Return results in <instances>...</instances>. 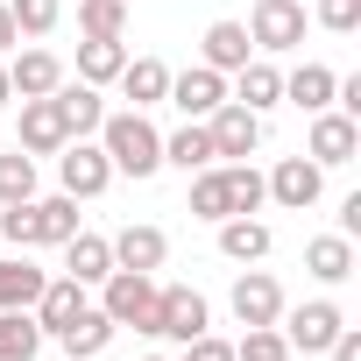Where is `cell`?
<instances>
[{"instance_id": "cell-1", "label": "cell", "mask_w": 361, "mask_h": 361, "mask_svg": "<svg viewBox=\"0 0 361 361\" xmlns=\"http://www.w3.org/2000/svg\"><path fill=\"white\" fill-rule=\"evenodd\" d=\"M99 149H106L114 177H135V185L163 170V135H156V128H149V114H135V106L99 121Z\"/></svg>"}, {"instance_id": "cell-2", "label": "cell", "mask_w": 361, "mask_h": 361, "mask_svg": "<svg viewBox=\"0 0 361 361\" xmlns=\"http://www.w3.org/2000/svg\"><path fill=\"white\" fill-rule=\"evenodd\" d=\"M99 312H106L114 326L149 333V326H156V276H142V269H106V283H99Z\"/></svg>"}, {"instance_id": "cell-3", "label": "cell", "mask_w": 361, "mask_h": 361, "mask_svg": "<svg viewBox=\"0 0 361 361\" xmlns=\"http://www.w3.org/2000/svg\"><path fill=\"white\" fill-rule=\"evenodd\" d=\"M213 326V312H206V298L192 290V283H156V340H170V347H185V340H199Z\"/></svg>"}, {"instance_id": "cell-4", "label": "cell", "mask_w": 361, "mask_h": 361, "mask_svg": "<svg viewBox=\"0 0 361 361\" xmlns=\"http://www.w3.org/2000/svg\"><path fill=\"white\" fill-rule=\"evenodd\" d=\"M340 326H347V312H340L333 298H312V305H283V319H276V333L290 340V354H326Z\"/></svg>"}, {"instance_id": "cell-5", "label": "cell", "mask_w": 361, "mask_h": 361, "mask_svg": "<svg viewBox=\"0 0 361 361\" xmlns=\"http://www.w3.org/2000/svg\"><path fill=\"white\" fill-rule=\"evenodd\" d=\"M241 29H248V43L262 57H283V50L305 43V0H255V15Z\"/></svg>"}, {"instance_id": "cell-6", "label": "cell", "mask_w": 361, "mask_h": 361, "mask_svg": "<svg viewBox=\"0 0 361 361\" xmlns=\"http://www.w3.org/2000/svg\"><path fill=\"white\" fill-rule=\"evenodd\" d=\"M106 185H114V163H106V149H99V142H85V135H78V142H64V149H57V192H71V199H99Z\"/></svg>"}, {"instance_id": "cell-7", "label": "cell", "mask_w": 361, "mask_h": 361, "mask_svg": "<svg viewBox=\"0 0 361 361\" xmlns=\"http://www.w3.org/2000/svg\"><path fill=\"white\" fill-rule=\"evenodd\" d=\"M206 135H213V156H220V163H248V156L262 149V114L220 99V106L206 114Z\"/></svg>"}, {"instance_id": "cell-8", "label": "cell", "mask_w": 361, "mask_h": 361, "mask_svg": "<svg viewBox=\"0 0 361 361\" xmlns=\"http://www.w3.org/2000/svg\"><path fill=\"white\" fill-rule=\"evenodd\" d=\"M262 192H269L283 213H312V206H319V192H326V170H319L312 156H283V163L262 177Z\"/></svg>"}, {"instance_id": "cell-9", "label": "cell", "mask_w": 361, "mask_h": 361, "mask_svg": "<svg viewBox=\"0 0 361 361\" xmlns=\"http://www.w3.org/2000/svg\"><path fill=\"white\" fill-rule=\"evenodd\" d=\"M305 156H312L319 170H340V163H354V156H361V121H347L340 106L312 114V142H305Z\"/></svg>"}, {"instance_id": "cell-10", "label": "cell", "mask_w": 361, "mask_h": 361, "mask_svg": "<svg viewBox=\"0 0 361 361\" xmlns=\"http://www.w3.org/2000/svg\"><path fill=\"white\" fill-rule=\"evenodd\" d=\"M227 305H234L241 326H276V319H283V283H276L269 269H241L234 290H227Z\"/></svg>"}, {"instance_id": "cell-11", "label": "cell", "mask_w": 361, "mask_h": 361, "mask_svg": "<svg viewBox=\"0 0 361 361\" xmlns=\"http://www.w3.org/2000/svg\"><path fill=\"white\" fill-rule=\"evenodd\" d=\"M185 121H206L220 99H227V71H213V64H192V71H170V92H163Z\"/></svg>"}, {"instance_id": "cell-12", "label": "cell", "mask_w": 361, "mask_h": 361, "mask_svg": "<svg viewBox=\"0 0 361 361\" xmlns=\"http://www.w3.org/2000/svg\"><path fill=\"white\" fill-rule=\"evenodd\" d=\"M106 248H114V269H142V276H156V269H163V255H170V234L142 220V227L106 234Z\"/></svg>"}, {"instance_id": "cell-13", "label": "cell", "mask_w": 361, "mask_h": 361, "mask_svg": "<svg viewBox=\"0 0 361 361\" xmlns=\"http://www.w3.org/2000/svg\"><path fill=\"white\" fill-rule=\"evenodd\" d=\"M227 99H234V106H248V114H269V106H283V71H276L269 57H248V64L234 71Z\"/></svg>"}, {"instance_id": "cell-14", "label": "cell", "mask_w": 361, "mask_h": 361, "mask_svg": "<svg viewBox=\"0 0 361 361\" xmlns=\"http://www.w3.org/2000/svg\"><path fill=\"white\" fill-rule=\"evenodd\" d=\"M78 312H85V283H78V276H50V283H43V298L29 305V319L43 326V340H57Z\"/></svg>"}, {"instance_id": "cell-15", "label": "cell", "mask_w": 361, "mask_h": 361, "mask_svg": "<svg viewBox=\"0 0 361 361\" xmlns=\"http://www.w3.org/2000/svg\"><path fill=\"white\" fill-rule=\"evenodd\" d=\"M8 85H15V99H50L64 85V57L57 50H22L8 64Z\"/></svg>"}, {"instance_id": "cell-16", "label": "cell", "mask_w": 361, "mask_h": 361, "mask_svg": "<svg viewBox=\"0 0 361 361\" xmlns=\"http://www.w3.org/2000/svg\"><path fill=\"white\" fill-rule=\"evenodd\" d=\"M71 135H64V114H57V99H22V135H15V149H29V156H57Z\"/></svg>"}, {"instance_id": "cell-17", "label": "cell", "mask_w": 361, "mask_h": 361, "mask_svg": "<svg viewBox=\"0 0 361 361\" xmlns=\"http://www.w3.org/2000/svg\"><path fill=\"white\" fill-rule=\"evenodd\" d=\"M114 85L128 92L135 114H149V106H163V92H170V64H163V57H128Z\"/></svg>"}, {"instance_id": "cell-18", "label": "cell", "mask_w": 361, "mask_h": 361, "mask_svg": "<svg viewBox=\"0 0 361 361\" xmlns=\"http://www.w3.org/2000/svg\"><path fill=\"white\" fill-rule=\"evenodd\" d=\"M50 99H57V114H64V135H71V142H78V135H99V121H106V99H99V85H85V78L71 85V78H64Z\"/></svg>"}, {"instance_id": "cell-19", "label": "cell", "mask_w": 361, "mask_h": 361, "mask_svg": "<svg viewBox=\"0 0 361 361\" xmlns=\"http://www.w3.org/2000/svg\"><path fill=\"white\" fill-rule=\"evenodd\" d=\"M248 57H255V43H248V29H241V22H213V29H206V43H199V64H213V71H227V78H234Z\"/></svg>"}, {"instance_id": "cell-20", "label": "cell", "mask_w": 361, "mask_h": 361, "mask_svg": "<svg viewBox=\"0 0 361 361\" xmlns=\"http://www.w3.org/2000/svg\"><path fill=\"white\" fill-rule=\"evenodd\" d=\"M29 220H36V248H64L78 234V199L57 192V199H29Z\"/></svg>"}, {"instance_id": "cell-21", "label": "cell", "mask_w": 361, "mask_h": 361, "mask_svg": "<svg viewBox=\"0 0 361 361\" xmlns=\"http://www.w3.org/2000/svg\"><path fill=\"white\" fill-rule=\"evenodd\" d=\"M43 269L29 262V255H0V312H29L36 298H43Z\"/></svg>"}, {"instance_id": "cell-22", "label": "cell", "mask_w": 361, "mask_h": 361, "mask_svg": "<svg viewBox=\"0 0 361 361\" xmlns=\"http://www.w3.org/2000/svg\"><path fill=\"white\" fill-rule=\"evenodd\" d=\"M106 269H114V248H106V234H71L64 241V276H78V283H106Z\"/></svg>"}, {"instance_id": "cell-23", "label": "cell", "mask_w": 361, "mask_h": 361, "mask_svg": "<svg viewBox=\"0 0 361 361\" xmlns=\"http://www.w3.org/2000/svg\"><path fill=\"white\" fill-rule=\"evenodd\" d=\"M305 269H312L319 283H347V276H354V241H347V234H312V241H305Z\"/></svg>"}, {"instance_id": "cell-24", "label": "cell", "mask_w": 361, "mask_h": 361, "mask_svg": "<svg viewBox=\"0 0 361 361\" xmlns=\"http://www.w3.org/2000/svg\"><path fill=\"white\" fill-rule=\"evenodd\" d=\"M114 333H121V326H114V319H106L99 305H85V312H78V319H71V326L57 333V347H64L71 361H92V354H99V347H106Z\"/></svg>"}, {"instance_id": "cell-25", "label": "cell", "mask_w": 361, "mask_h": 361, "mask_svg": "<svg viewBox=\"0 0 361 361\" xmlns=\"http://www.w3.org/2000/svg\"><path fill=\"white\" fill-rule=\"evenodd\" d=\"M163 163L170 170H206V163H220L213 156V135H206V121H185V128H177V135H163Z\"/></svg>"}, {"instance_id": "cell-26", "label": "cell", "mask_w": 361, "mask_h": 361, "mask_svg": "<svg viewBox=\"0 0 361 361\" xmlns=\"http://www.w3.org/2000/svg\"><path fill=\"white\" fill-rule=\"evenodd\" d=\"M121 64H128V43H121V36H85V43H78V78H85V85H114Z\"/></svg>"}, {"instance_id": "cell-27", "label": "cell", "mask_w": 361, "mask_h": 361, "mask_svg": "<svg viewBox=\"0 0 361 361\" xmlns=\"http://www.w3.org/2000/svg\"><path fill=\"white\" fill-rule=\"evenodd\" d=\"M333 85H340V78H333L326 64H298V71H283V99L305 106V114H326V106H333Z\"/></svg>"}, {"instance_id": "cell-28", "label": "cell", "mask_w": 361, "mask_h": 361, "mask_svg": "<svg viewBox=\"0 0 361 361\" xmlns=\"http://www.w3.org/2000/svg\"><path fill=\"white\" fill-rule=\"evenodd\" d=\"M220 255H227V262H262V255H269V227H262L255 213L220 220Z\"/></svg>"}, {"instance_id": "cell-29", "label": "cell", "mask_w": 361, "mask_h": 361, "mask_svg": "<svg viewBox=\"0 0 361 361\" xmlns=\"http://www.w3.org/2000/svg\"><path fill=\"white\" fill-rule=\"evenodd\" d=\"M43 354V326L29 312H0V361H36Z\"/></svg>"}, {"instance_id": "cell-30", "label": "cell", "mask_w": 361, "mask_h": 361, "mask_svg": "<svg viewBox=\"0 0 361 361\" xmlns=\"http://www.w3.org/2000/svg\"><path fill=\"white\" fill-rule=\"evenodd\" d=\"M220 170H227V220H234V213H262V206H269L262 170H255V163H220Z\"/></svg>"}, {"instance_id": "cell-31", "label": "cell", "mask_w": 361, "mask_h": 361, "mask_svg": "<svg viewBox=\"0 0 361 361\" xmlns=\"http://www.w3.org/2000/svg\"><path fill=\"white\" fill-rule=\"evenodd\" d=\"M192 220H227V170L220 163H206V170H192Z\"/></svg>"}, {"instance_id": "cell-32", "label": "cell", "mask_w": 361, "mask_h": 361, "mask_svg": "<svg viewBox=\"0 0 361 361\" xmlns=\"http://www.w3.org/2000/svg\"><path fill=\"white\" fill-rule=\"evenodd\" d=\"M22 199H36V156L8 149L0 156V206H22Z\"/></svg>"}, {"instance_id": "cell-33", "label": "cell", "mask_w": 361, "mask_h": 361, "mask_svg": "<svg viewBox=\"0 0 361 361\" xmlns=\"http://www.w3.org/2000/svg\"><path fill=\"white\" fill-rule=\"evenodd\" d=\"M78 36H128V0H78Z\"/></svg>"}, {"instance_id": "cell-34", "label": "cell", "mask_w": 361, "mask_h": 361, "mask_svg": "<svg viewBox=\"0 0 361 361\" xmlns=\"http://www.w3.org/2000/svg\"><path fill=\"white\" fill-rule=\"evenodd\" d=\"M8 15H15L22 36H50L64 22V0H8Z\"/></svg>"}, {"instance_id": "cell-35", "label": "cell", "mask_w": 361, "mask_h": 361, "mask_svg": "<svg viewBox=\"0 0 361 361\" xmlns=\"http://www.w3.org/2000/svg\"><path fill=\"white\" fill-rule=\"evenodd\" d=\"M234 361H290V340H283L276 326H248L241 347H234Z\"/></svg>"}, {"instance_id": "cell-36", "label": "cell", "mask_w": 361, "mask_h": 361, "mask_svg": "<svg viewBox=\"0 0 361 361\" xmlns=\"http://www.w3.org/2000/svg\"><path fill=\"white\" fill-rule=\"evenodd\" d=\"M319 29H333V36H354L361 29V0H319Z\"/></svg>"}, {"instance_id": "cell-37", "label": "cell", "mask_w": 361, "mask_h": 361, "mask_svg": "<svg viewBox=\"0 0 361 361\" xmlns=\"http://www.w3.org/2000/svg\"><path fill=\"white\" fill-rule=\"evenodd\" d=\"M0 241H15V248H36V220H29V199H22V206H0Z\"/></svg>"}, {"instance_id": "cell-38", "label": "cell", "mask_w": 361, "mask_h": 361, "mask_svg": "<svg viewBox=\"0 0 361 361\" xmlns=\"http://www.w3.org/2000/svg\"><path fill=\"white\" fill-rule=\"evenodd\" d=\"M185 361H234V340H220V333H199V340H185Z\"/></svg>"}, {"instance_id": "cell-39", "label": "cell", "mask_w": 361, "mask_h": 361, "mask_svg": "<svg viewBox=\"0 0 361 361\" xmlns=\"http://www.w3.org/2000/svg\"><path fill=\"white\" fill-rule=\"evenodd\" d=\"M15 43H22V29H15V15H8V0H0V57H8Z\"/></svg>"}, {"instance_id": "cell-40", "label": "cell", "mask_w": 361, "mask_h": 361, "mask_svg": "<svg viewBox=\"0 0 361 361\" xmlns=\"http://www.w3.org/2000/svg\"><path fill=\"white\" fill-rule=\"evenodd\" d=\"M0 106H15V85H8V64H0Z\"/></svg>"}, {"instance_id": "cell-41", "label": "cell", "mask_w": 361, "mask_h": 361, "mask_svg": "<svg viewBox=\"0 0 361 361\" xmlns=\"http://www.w3.org/2000/svg\"><path fill=\"white\" fill-rule=\"evenodd\" d=\"M142 361H170V354H142Z\"/></svg>"}]
</instances>
